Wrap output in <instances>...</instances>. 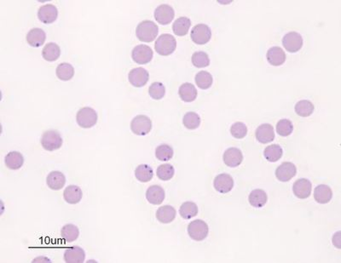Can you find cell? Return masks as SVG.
<instances>
[{
	"label": "cell",
	"instance_id": "obj_34",
	"mask_svg": "<svg viewBox=\"0 0 341 263\" xmlns=\"http://www.w3.org/2000/svg\"><path fill=\"white\" fill-rule=\"evenodd\" d=\"M179 214L183 219H191L193 217L197 216L198 207L196 206V204L191 201L183 203L179 209Z\"/></svg>",
	"mask_w": 341,
	"mask_h": 263
},
{
	"label": "cell",
	"instance_id": "obj_24",
	"mask_svg": "<svg viewBox=\"0 0 341 263\" xmlns=\"http://www.w3.org/2000/svg\"><path fill=\"white\" fill-rule=\"evenodd\" d=\"M333 198V192L330 187L321 184L318 186L314 191V199L319 204H328Z\"/></svg>",
	"mask_w": 341,
	"mask_h": 263
},
{
	"label": "cell",
	"instance_id": "obj_4",
	"mask_svg": "<svg viewBox=\"0 0 341 263\" xmlns=\"http://www.w3.org/2000/svg\"><path fill=\"white\" fill-rule=\"evenodd\" d=\"M208 225L202 220H196L189 223L188 233L192 240L202 241L208 235Z\"/></svg>",
	"mask_w": 341,
	"mask_h": 263
},
{
	"label": "cell",
	"instance_id": "obj_28",
	"mask_svg": "<svg viewBox=\"0 0 341 263\" xmlns=\"http://www.w3.org/2000/svg\"><path fill=\"white\" fill-rule=\"evenodd\" d=\"M251 206L255 208H261L264 206L268 200L266 192L262 189H255L251 192L248 197Z\"/></svg>",
	"mask_w": 341,
	"mask_h": 263
},
{
	"label": "cell",
	"instance_id": "obj_18",
	"mask_svg": "<svg viewBox=\"0 0 341 263\" xmlns=\"http://www.w3.org/2000/svg\"><path fill=\"white\" fill-rule=\"evenodd\" d=\"M165 191L164 189L158 185H153L149 187L146 192V199L150 204L157 206L160 205L165 199Z\"/></svg>",
	"mask_w": 341,
	"mask_h": 263
},
{
	"label": "cell",
	"instance_id": "obj_38",
	"mask_svg": "<svg viewBox=\"0 0 341 263\" xmlns=\"http://www.w3.org/2000/svg\"><path fill=\"white\" fill-rule=\"evenodd\" d=\"M182 123L186 128L189 129V130H196L201 125V118H200L199 115L196 113L189 112L184 115V117L182 118Z\"/></svg>",
	"mask_w": 341,
	"mask_h": 263
},
{
	"label": "cell",
	"instance_id": "obj_43",
	"mask_svg": "<svg viewBox=\"0 0 341 263\" xmlns=\"http://www.w3.org/2000/svg\"><path fill=\"white\" fill-rule=\"evenodd\" d=\"M294 125L293 123L288 119H281L277 123V132L281 136H288L293 133Z\"/></svg>",
	"mask_w": 341,
	"mask_h": 263
},
{
	"label": "cell",
	"instance_id": "obj_40",
	"mask_svg": "<svg viewBox=\"0 0 341 263\" xmlns=\"http://www.w3.org/2000/svg\"><path fill=\"white\" fill-rule=\"evenodd\" d=\"M192 63L196 68H206L210 64L209 56L206 52L197 51L193 54Z\"/></svg>",
	"mask_w": 341,
	"mask_h": 263
},
{
	"label": "cell",
	"instance_id": "obj_6",
	"mask_svg": "<svg viewBox=\"0 0 341 263\" xmlns=\"http://www.w3.org/2000/svg\"><path fill=\"white\" fill-rule=\"evenodd\" d=\"M131 129L135 135H148L152 130V121L146 115H138L132 119Z\"/></svg>",
	"mask_w": 341,
	"mask_h": 263
},
{
	"label": "cell",
	"instance_id": "obj_32",
	"mask_svg": "<svg viewBox=\"0 0 341 263\" xmlns=\"http://www.w3.org/2000/svg\"><path fill=\"white\" fill-rule=\"evenodd\" d=\"M283 150L277 144L268 146L263 151V156L269 162H277L282 157Z\"/></svg>",
	"mask_w": 341,
	"mask_h": 263
},
{
	"label": "cell",
	"instance_id": "obj_25",
	"mask_svg": "<svg viewBox=\"0 0 341 263\" xmlns=\"http://www.w3.org/2000/svg\"><path fill=\"white\" fill-rule=\"evenodd\" d=\"M176 209L171 206H164L160 207L158 210L156 211V218L160 223H172L174 221L176 217Z\"/></svg>",
	"mask_w": 341,
	"mask_h": 263
},
{
	"label": "cell",
	"instance_id": "obj_29",
	"mask_svg": "<svg viewBox=\"0 0 341 263\" xmlns=\"http://www.w3.org/2000/svg\"><path fill=\"white\" fill-rule=\"evenodd\" d=\"M80 235L78 226L74 224H66L61 230V237L67 243H72L77 240Z\"/></svg>",
	"mask_w": 341,
	"mask_h": 263
},
{
	"label": "cell",
	"instance_id": "obj_12",
	"mask_svg": "<svg viewBox=\"0 0 341 263\" xmlns=\"http://www.w3.org/2000/svg\"><path fill=\"white\" fill-rule=\"evenodd\" d=\"M297 173V168L293 163L284 162L276 169V176L281 182H286L294 178Z\"/></svg>",
	"mask_w": 341,
	"mask_h": 263
},
{
	"label": "cell",
	"instance_id": "obj_14",
	"mask_svg": "<svg viewBox=\"0 0 341 263\" xmlns=\"http://www.w3.org/2000/svg\"><path fill=\"white\" fill-rule=\"evenodd\" d=\"M223 162L229 167L235 168L240 166L243 161V154L240 149L230 148L227 149L223 155Z\"/></svg>",
	"mask_w": 341,
	"mask_h": 263
},
{
	"label": "cell",
	"instance_id": "obj_19",
	"mask_svg": "<svg viewBox=\"0 0 341 263\" xmlns=\"http://www.w3.org/2000/svg\"><path fill=\"white\" fill-rule=\"evenodd\" d=\"M85 259V250L80 247H71L65 251L64 261L67 263H82Z\"/></svg>",
	"mask_w": 341,
	"mask_h": 263
},
{
	"label": "cell",
	"instance_id": "obj_7",
	"mask_svg": "<svg viewBox=\"0 0 341 263\" xmlns=\"http://www.w3.org/2000/svg\"><path fill=\"white\" fill-rule=\"evenodd\" d=\"M190 37L194 43L205 44L211 39L212 31L206 24H198L193 27Z\"/></svg>",
	"mask_w": 341,
	"mask_h": 263
},
{
	"label": "cell",
	"instance_id": "obj_41",
	"mask_svg": "<svg viewBox=\"0 0 341 263\" xmlns=\"http://www.w3.org/2000/svg\"><path fill=\"white\" fill-rule=\"evenodd\" d=\"M149 95L154 99V100H160L165 96L166 94V88L164 86L162 83L160 82H155L152 85H150L149 89Z\"/></svg>",
	"mask_w": 341,
	"mask_h": 263
},
{
	"label": "cell",
	"instance_id": "obj_33",
	"mask_svg": "<svg viewBox=\"0 0 341 263\" xmlns=\"http://www.w3.org/2000/svg\"><path fill=\"white\" fill-rule=\"evenodd\" d=\"M56 73L59 79H61L62 81H68L75 75V68L71 64L64 62L58 65Z\"/></svg>",
	"mask_w": 341,
	"mask_h": 263
},
{
	"label": "cell",
	"instance_id": "obj_39",
	"mask_svg": "<svg viewBox=\"0 0 341 263\" xmlns=\"http://www.w3.org/2000/svg\"><path fill=\"white\" fill-rule=\"evenodd\" d=\"M156 156L160 161H168L173 157V149L167 144H161L156 149Z\"/></svg>",
	"mask_w": 341,
	"mask_h": 263
},
{
	"label": "cell",
	"instance_id": "obj_10",
	"mask_svg": "<svg viewBox=\"0 0 341 263\" xmlns=\"http://www.w3.org/2000/svg\"><path fill=\"white\" fill-rule=\"evenodd\" d=\"M129 81L134 87H142L149 81V75L148 71L142 68L132 69L129 73Z\"/></svg>",
	"mask_w": 341,
	"mask_h": 263
},
{
	"label": "cell",
	"instance_id": "obj_27",
	"mask_svg": "<svg viewBox=\"0 0 341 263\" xmlns=\"http://www.w3.org/2000/svg\"><path fill=\"white\" fill-rule=\"evenodd\" d=\"M5 166L10 169H19L23 166L24 158L20 152L13 151L10 152L5 156L4 159Z\"/></svg>",
	"mask_w": 341,
	"mask_h": 263
},
{
	"label": "cell",
	"instance_id": "obj_16",
	"mask_svg": "<svg viewBox=\"0 0 341 263\" xmlns=\"http://www.w3.org/2000/svg\"><path fill=\"white\" fill-rule=\"evenodd\" d=\"M312 190L311 182L307 179H299L294 182L293 186V192L294 195L301 199H307L310 197Z\"/></svg>",
	"mask_w": 341,
	"mask_h": 263
},
{
	"label": "cell",
	"instance_id": "obj_3",
	"mask_svg": "<svg viewBox=\"0 0 341 263\" xmlns=\"http://www.w3.org/2000/svg\"><path fill=\"white\" fill-rule=\"evenodd\" d=\"M62 138L58 131L51 130L44 132L41 138V145L46 151H55L61 148Z\"/></svg>",
	"mask_w": 341,
	"mask_h": 263
},
{
	"label": "cell",
	"instance_id": "obj_31",
	"mask_svg": "<svg viewBox=\"0 0 341 263\" xmlns=\"http://www.w3.org/2000/svg\"><path fill=\"white\" fill-rule=\"evenodd\" d=\"M61 55V50L58 44L49 43L44 46L42 51V56L47 61H55L58 60Z\"/></svg>",
	"mask_w": 341,
	"mask_h": 263
},
{
	"label": "cell",
	"instance_id": "obj_11",
	"mask_svg": "<svg viewBox=\"0 0 341 263\" xmlns=\"http://www.w3.org/2000/svg\"><path fill=\"white\" fill-rule=\"evenodd\" d=\"M175 17V12L172 7L168 4H161L155 10V18L161 25L171 23Z\"/></svg>",
	"mask_w": 341,
	"mask_h": 263
},
{
	"label": "cell",
	"instance_id": "obj_15",
	"mask_svg": "<svg viewBox=\"0 0 341 263\" xmlns=\"http://www.w3.org/2000/svg\"><path fill=\"white\" fill-rule=\"evenodd\" d=\"M58 17V9L53 4H45L44 6H41L38 11L39 20L44 24H51L54 22Z\"/></svg>",
	"mask_w": 341,
	"mask_h": 263
},
{
	"label": "cell",
	"instance_id": "obj_42",
	"mask_svg": "<svg viewBox=\"0 0 341 263\" xmlns=\"http://www.w3.org/2000/svg\"><path fill=\"white\" fill-rule=\"evenodd\" d=\"M175 169L169 164L161 165L157 169V176L162 181H169L174 176Z\"/></svg>",
	"mask_w": 341,
	"mask_h": 263
},
{
	"label": "cell",
	"instance_id": "obj_22",
	"mask_svg": "<svg viewBox=\"0 0 341 263\" xmlns=\"http://www.w3.org/2000/svg\"><path fill=\"white\" fill-rule=\"evenodd\" d=\"M82 196H83V192H82L81 188L78 186H68L63 192V197H64L66 202L70 204V205H76V204L80 202Z\"/></svg>",
	"mask_w": 341,
	"mask_h": 263
},
{
	"label": "cell",
	"instance_id": "obj_13",
	"mask_svg": "<svg viewBox=\"0 0 341 263\" xmlns=\"http://www.w3.org/2000/svg\"><path fill=\"white\" fill-rule=\"evenodd\" d=\"M214 188L220 193H227L230 192L234 187V180L231 175L223 173L217 175L214 179Z\"/></svg>",
	"mask_w": 341,
	"mask_h": 263
},
{
	"label": "cell",
	"instance_id": "obj_1",
	"mask_svg": "<svg viewBox=\"0 0 341 263\" xmlns=\"http://www.w3.org/2000/svg\"><path fill=\"white\" fill-rule=\"evenodd\" d=\"M159 33V28L151 20H143L139 24L136 29V35L139 40L149 43L156 39Z\"/></svg>",
	"mask_w": 341,
	"mask_h": 263
},
{
	"label": "cell",
	"instance_id": "obj_30",
	"mask_svg": "<svg viewBox=\"0 0 341 263\" xmlns=\"http://www.w3.org/2000/svg\"><path fill=\"white\" fill-rule=\"evenodd\" d=\"M190 26L191 20H189L188 17H180L173 23L172 30L177 36H184L188 34Z\"/></svg>",
	"mask_w": 341,
	"mask_h": 263
},
{
	"label": "cell",
	"instance_id": "obj_9",
	"mask_svg": "<svg viewBox=\"0 0 341 263\" xmlns=\"http://www.w3.org/2000/svg\"><path fill=\"white\" fill-rule=\"evenodd\" d=\"M284 48L290 53H296L301 51L303 46V38L301 34L296 32H290L286 34L282 38Z\"/></svg>",
	"mask_w": 341,
	"mask_h": 263
},
{
	"label": "cell",
	"instance_id": "obj_26",
	"mask_svg": "<svg viewBox=\"0 0 341 263\" xmlns=\"http://www.w3.org/2000/svg\"><path fill=\"white\" fill-rule=\"evenodd\" d=\"M179 94L182 101L192 102L197 97V90L192 84L184 83L179 88Z\"/></svg>",
	"mask_w": 341,
	"mask_h": 263
},
{
	"label": "cell",
	"instance_id": "obj_17",
	"mask_svg": "<svg viewBox=\"0 0 341 263\" xmlns=\"http://www.w3.org/2000/svg\"><path fill=\"white\" fill-rule=\"evenodd\" d=\"M256 138L260 143L266 144L269 142H273L275 139V132L273 126L270 124H263L257 128L255 132Z\"/></svg>",
	"mask_w": 341,
	"mask_h": 263
},
{
	"label": "cell",
	"instance_id": "obj_37",
	"mask_svg": "<svg viewBox=\"0 0 341 263\" xmlns=\"http://www.w3.org/2000/svg\"><path fill=\"white\" fill-rule=\"evenodd\" d=\"M213 76L208 72L201 71L196 75V83L201 90H207L213 85Z\"/></svg>",
	"mask_w": 341,
	"mask_h": 263
},
{
	"label": "cell",
	"instance_id": "obj_23",
	"mask_svg": "<svg viewBox=\"0 0 341 263\" xmlns=\"http://www.w3.org/2000/svg\"><path fill=\"white\" fill-rule=\"evenodd\" d=\"M48 187L52 190L58 191L62 188L66 183V177L60 171H51L46 179Z\"/></svg>",
	"mask_w": 341,
	"mask_h": 263
},
{
	"label": "cell",
	"instance_id": "obj_8",
	"mask_svg": "<svg viewBox=\"0 0 341 263\" xmlns=\"http://www.w3.org/2000/svg\"><path fill=\"white\" fill-rule=\"evenodd\" d=\"M153 51L151 48L145 45V44H140L137 45L133 51H132V59L138 64H147L152 60Z\"/></svg>",
	"mask_w": 341,
	"mask_h": 263
},
{
	"label": "cell",
	"instance_id": "obj_44",
	"mask_svg": "<svg viewBox=\"0 0 341 263\" xmlns=\"http://www.w3.org/2000/svg\"><path fill=\"white\" fill-rule=\"evenodd\" d=\"M230 133L235 138L242 139L247 135V127L242 122H237L230 127Z\"/></svg>",
	"mask_w": 341,
	"mask_h": 263
},
{
	"label": "cell",
	"instance_id": "obj_2",
	"mask_svg": "<svg viewBox=\"0 0 341 263\" xmlns=\"http://www.w3.org/2000/svg\"><path fill=\"white\" fill-rule=\"evenodd\" d=\"M177 47L175 38L168 34L160 35L155 44L156 52L160 56H169L172 54Z\"/></svg>",
	"mask_w": 341,
	"mask_h": 263
},
{
	"label": "cell",
	"instance_id": "obj_21",
	"mask_svg": "<svg viewBox=\"0 0 341 263\" xmlns=\"http://www.w3.org/2000/svg\"><path fill=\"white\" fill-rule=\"evenodd\" d=\"M266 57L269 63L276 67L283 64L286 61L285 52L282 51L281 48L277 47V46L270 48L267 52Z\"/></svg>",
	"mask_w": 341,
	"mask_h": 263
},
{
	"label": "cell",
	"instance_id": "obj_5",
	"mask_svg": "<svg viewBox=\"0 0 341 263\" xmlns=\"http://www.w3.org/2000/svg\"><path fill=\"white\" fill-rule=\"evenodd\" d=\"M98 113L93 108H83L76 116V120L78 125L82 128L89 129L93 127L98 122Z\"/></svg>",
	"mask_w": 341,
	"mask_h": 263
},
{
	"label": "cell",
	"instance_id": "obj_36",
	"mask_svg": "<svg viewBox=\"0 0 341 263\" xmlns=\"http://www.w3.org/2000/svg\"><path fill=\"white\" fill-rule=\"evenodd\" d=\"M314 105L311 101L308 100H303L297 102L295 105V112L299 116L301 117H309L314 112Z\"/></svg>",
	"mask_w": 341,
	"mask_h": 263
},
{
	"label": "cell",
	"instance_id": "obj_35",
	"mask_svg": "<svg viewBox=\"0 0 341 263\" xmlns=\"http://www.w3.org/2000/svg\"><path fill=\"white\" fill-rule=\"evenodd\" d=\"M136 178L139 182H148L151 181L154 176L153 169L147 165H140L135 169Z\"/></svg>",
	"mask_w": 341,
	"mask_h": 263
},
{
	"label": "cell",
	"instance_id": "obj_20",
	"mask_svg": "<svg viewBox=\"0 0 341 263\" xmlns=\"http://www.w3.org/2000/svg\"><path fill=\"white\" fill-rule=\"evenodd\" d=\"M46 39V34L41 28H33L27 34V44L32 47H40Z\"/></svg>",
	"mask_w": 341,
	"mask_h": 263
}]
</instances>
